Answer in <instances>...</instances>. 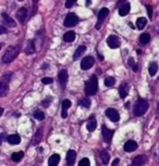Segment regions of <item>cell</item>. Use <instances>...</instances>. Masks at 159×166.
Masks as SVG:
<instances>
[{
    "mask_svg": "<svg viewBox=\"0 0 159 166\" xmlns=\"http://www.w3.org/2000/svg\"><path fill=\"white\" fill-rule=\"evenodd\" d=\"M71 108V101L70 100H63L62 101V110H61V117L65 118L68 116V109Z\"/></svg>",
    "mask_w": 159,
    "mask_h": 166,
    "instance_id": "10",
    "label": "cell"
},
{
    "mask_svg": "<svg viewBox=\"0 0 159 166\" xmlns=\"http://www.w3.org/2000/svg\"><path fill=\"white\" fill-rule=\"evenodd\" d=\"M34 117L38 121H43L45 118V115L43 112H41V111H36V112L34 113Z\"/></svg>",
    "mask_w": 159,
    "mask_h": 166,
    "instance_id": "33",
    "label": "cell"
},
{
    "mask_svg": "<svg viewBox=\"0 0 159 166\" xmlns=\"http://www.w3.org/2000/svg\"><path fill=\"white\" fill-rule=\"evenodd\" d=\"M33 1H34V2H37V1H38V0H33Z\"/></svg>",
    "mask_w": 159,
    "mask_h": 166,
    "instance_id": "46",
    "label": "cell"
},
{
    "mask_svg": "<svg viewBox=\"0 0 159 166\" xmlns=\"http://www.w3.org/2000/svg\"><path fill=\"white\" fill-rule=\"evenodd\" d=\"M86 127H87L88 131H94L96 129V127H97V121L95 120L94 115H91V118L88 120L87 124H86Z\"/></svg>",
    "mask_w": 159,
    "mask_h": 166,
    "instance_id": "15",
    "label": "cell"
},
{
    "mask_svg": "<svg viewBox=\"0 0 159 166\" xmlns=\"http://www.w3.org/2000/svg\"><path fill=\"white\" fill-rule=\"evenodd\" d=\"M59 162H60V156L58 155V154H52V155L49 157V160H48V165L58 166Z\"/></svg>",
    "mask_w": 159,
    "mask_h": 166,
    "instance_id": "18",
    "label": "cell"
},
{
    "mask_svg": "<svg viewBox=\"0 0 159 166\" xmlns=\"http://www.w3.org/2000/svg\"><path fill=\"white\" fill-rule=\"evenodd\" d=\"M158 110H159V103H158Z\"/></svg>",
    "mask_w": 159,
    "mask_h": 166,
    "instance_id": "47",
    "label": "cell"
},
{
    "mask_svg": "<svg viewBox=\"0 0 159 166\" xmlns=\"http://www.w3.org/2000/svg\"><path fill=\"white\" fill-rule=\"evenodd\" d=\"M6 33H7V30H6V27L0 26V34H6Z\"/></svg>",
    "mask_w": 159,
    "mask_h": 166,
    "instance_id": "42",
    "label": "cell"
},
{
    "mask_svg": "<svg viewBox=\"0 0 159 166\" xmlns=\"http://www.w3.org/2000/svg\"><path fill=\"white\" fill-rule=\"evenodd\" d=\"M146 23H147V20H146L145 17H139L137 21H136V26H137V28L142 30V28L145 27Z\"/></svg>",
    "mask_w": 159,
    "mask_h": 166,
    "instance_id": "29",
    "label": "cell"
},
{
    "mask_svg": "<svg viewBox=\"0 0 159 166\" xmlns=\"http://www.w3.org/2000/svg\"><path fill=\"white\" fill-rule=\"evenodd\" d=\"M109 159H110V156H109V153L107 151H102L100 152V160H102V163L104 165H107L109 163Z\"/></svg>",
    "mask_w": 159,
    "mask_h": 166,
    "instance_id": "24",
    "label": "cell"
},
{
    "mask_svg": "<svg viewBox=\"0 0 159 166\" xmlns=\"http://www.w3.org/2000/svg\"><path fill=\"white\" fill-rule=\"evenodd\" d=\"M129 65L133 69V71H137L139 70V67H137V65L135 64V62H134V59H132V58H130L129 59Z\"/></svg>",
    "mask_w": 159,
    "mask_h": 166,
    "instance_id": "36",
    "label": "cell"
},
{
    "mask_svg": "<svg viewBox=\"0 0 159 166\" xmlns=\"http://www.w3.org/2000/svg\"><path fill=\"white\" fill-rule=\"evenodd\" d=\"M147 13H148L149 19H152V8L150 7V6H147Z\"/></svg>",
    "mask_w": 159,
    "mask_h": 166,
    "instance_id": "39",
    "label": "cell"
},
{
    "mask_svg": "<svg viewBox=\"0 0 159 166\" xmlns=\"http://www.w3.org/2000/svg\"><path fill=\"white\" fill-rule=\"evenodd\" d=\"M51 82H52V79H51L50 77H44L41 79V83L44 84V85H49V84H51Z\"/></svg>",
    "mask_w": 159,
    "mask_h": 166,
    "instance_id": "38",
    "label": "cell"
},
{
    "mask_svg": "<svg viewBox=\"0 0 159 166\" xmlns=\"http://www.w3.org/2000/svg\"><path fill=\"white\" fill-rule=\"evenodd\" d=\"M8 142L10 144H19L21 142V137L17 134H13V135H10L8 137Z\"/></svg>",
    "mask_w": 159,
    "mask_h": 166,
    "instance_id": "20",
    "label": "cell"
},
{
    "mask_svg": "<svg viewBox=\"0 0 159 166\" xmlns=\"http://www.w3.org/2000/svg\"><path fill=\"white\" fill-rule=\"evenodd\" d=\"M23 156H24L23 152H15L11 155V159H12L13 162H20L21 160L23 159Z\"/></svg>",
    "mask_w": 159,
    "mask_h": 166,
    "instance_id": "30",
    "label": "cell"
},
{
    "mask_svg": "<svg viewBox=\"0 0 159 166\" xmlns=\"http://www.w3.org/2000/svg\"><path fill=\"white\" fill-rule=\"evenodd\" d=\"M146 161H147V157L145 155H139L133 160L131 166H143L146 163Z\"/></svg>",
    "mask_w": 159,
    "mask_h": 166,
    "instance_id": "13",
    "label": "cell"
},
{
    "mask_svg": "<svg viewBox=\"0 0 159 166\" xmlns=\"http://www.w3.org/2000/svg\"><path fill=\"white\" fill-rule=\"evenodd\" d=\"M80 105L84 106V108H89L91 106V100L89 99H83L80 101Z\"/></svg>",
    "mask_w": 159,
    "mask_h": 166,
    "instance_id": "34",
    "label": "cell"
},
{
    "mask_svg": "<svg viewBox=\"0 0 159 166\" xmlns=\"http://www.w3.org/2000/svg\"><path fill=\"white\" fill-rule=\"evenodd\" d=\"M128 90H129V87H128L126 83L121 84V86L119 87V93H120V97L122 99H124L125 97L128 96Z\"/></svg>",
    "mask_w": 159,
    "mask_h": 166,
    "instance_id": "17",
    "label": "cell"
},
{
    "mask_svg": "<svg viewBox=\"0 0 159 166\" xmlns=\"http://www.w3.org/2000/svg\"><path fill=\"white\" fill-rule=\"evenodd\" d=\"M97 89H98V79L95 75H93L85 84V93L87 96H93L96 93Z\"/></svg>",
    "mask_w": 159,
    "mask_h": 166,
    "instance_id": "1",
    "label": "cell"
},
{
    "mask_svg": "<svg viewBox=\"0 0 159 166\" xmlns=\"http://www.w3.org/2000/svg\"><path fill=\"white\" fill-rule=\"evenodd\" d=\"M2 17H4V22H6L7 24H9L10 26H15V25H17V23H15V22L13 21V19L9 17L7 13H2Z\"/></svg>",
    "mask_w": 159,
    "mask_h": 166,
    "instance_id": "27",
    "label": "cell"
},
{
    "mask_svg": "<svg viewBox=\"0 0 159 166\" xmlns=\"http://www.w3.org/2000/svg\"><path fill=\"white\" fill-rule=\"evenodd\" d=\"M78 166H91V162H89V160L87 157H84V159H82L80 161Z\"/></svg>",
    "mask_w": 159,
    "mask_h": 166,
    "instance_id": "35",
    "label": "cell"
},
{
    "mask_svg": "<svg viewBox=\"0 0 159 166\" xmlns=\"http://www.w3.org/2000/svg\"><path fill=\"white\" fill-rule=\"evenodd\" d=\"M86 6H91V0H86Z\"/></svg>",
    "mask_w": 159,
    "mask_h": 166,
    "instance_id": "43",
    "label": "cell"
},
{
    "mask_svg": "<svg viewBox=\"0 0 159 166\" xmlns=\"http://www.w3.org/2000/svg\"><path fill=\"white\" fill-rule=\"evenodd\" d=\"M149 40H150V36H149V34H147V33L142 34L141 37H139V41H141L142 45H147V43H149Z\"/></svg>",
    "mask_w": 159,
    "mask_h": 166,
    "instance_id": "28",
    "label": "cell"
},
{
    "mask_svg": "<svg viewBox=\"0 0 159 166\" xmlns=\"http://www.w3.org/2000/svg\"><path fill=\"white\" fill-rule=\"evenodd\" d=\"M41 137H43V129H38L37 131H36V134L34 135V137H33V140H32V144H37L39 141H41Z\"/></svg>",
    "mask_w": 159,
    "mask_h": 166,
    "instance_id": "22",
    "label": "cell"
},
{
    "mask_svg": "<svg viewBox=\"0 0 159 166\" xmlns=\"http://www.w3.org/2000/svg\"><path fill=\"white\" fill-rule=\"evenodd\" d=\"M157 71H158V65L156 63H152L149 65L148 67V72H149V75L150 76H155L156 73H157Z\"/></svg>",
    "mask_w": 159,
    "mask_h": 166,
    "instance_id": "31",
    "label": "cell"
},
{
    "mask_svg": "<svg viewBox=\"0 0 159 166\" xmlns=\"http://www.w3.org/2000/svg\"><path fill=\"white\" fill-rule=\"evenodd\" d=\"M107 43H108V46L111 49H117V48L120 47V39L117 36H115V35H111V36L108 37Z\"/></svg>",
    "mask_w": 159,
    "mask_h": 166,
    "instance_id": "7",
    "label": "cell"
},
{
    "mask_svg": "<svg viewBox=\"0 0 159 166\" xmlns=\"http://www.w3.org/2000/svg\"><path fill=\"white\" fill-rule=\"evenodd\" d=\"M20 52V47L19 46H12L8 48L7 51L4 52V57H2V62L4 63H10L17 58V56Z\"/></svg>",
    "mask_w": 159,
    "mask_h": 166,
    "instance_id": "2",
    "label": "cell"
},
{
    "mask_svg": "<svg viewBox=\"0 0 159 166\" xmlns=\"http://www.w3.org/2000/svg\"><path fill=\"white\" fill-rule=\"evenodd\" d=\"M119 163H120V159H115V161H113V163H112V165L111 166H118L119 165Z\"/></svg>",
    "mask_w": 159,
    "mask_h": 166,
    "instance_id": "41",
    "label": "cell"
},
{
    "mask_svg": "<svg viewBox=\"0 0 159 166\" xmlns=\"http://www.w3.org/2000/svg\"><path fill=\"white\" fill-rule=\"evenodd\" d=\"M95 63V60L93 57H86L84 58L81 62V69L82 70H88V69H91Z\"/></svg>",
    "mask_w": 159,
    "mask_h": 166,
    "instance_id": "6",
    "label": "cell"
},
{
    "mask_svg": "<svg viewBox=\"0 0 159 166\" xmlns=\"http://www.w3.org/2000/svg\"><path fill=\"white\" fill-rule=\"evenodd\" d=\"M75 157H76V153L73 150H70L67 153V164L68 166H73L75 163Z\"/></svg>",
    "mask_w": 159,
    "mask_h": 166,
    "instance_id": "11",
    "label": "cell"
},
{
    "mask_svg": "<svg viewBox=\"0 0 159 166\" xmlns=\"http://www.w3.org/2000/svg\"><path fill=\"white\" fill-rule=\"evenodd\" d=\"M1 143H2V136L0 135V144H1Z\"/></svg>",
    "mask_w": 159,
    "mask_h": 166,
    "instance_id": "45",
    "label": "cell"
},
{
    "mask_svg": "<svg viewBox=\"0 0 159 166\" xmlns=\"http://www.w3.org/2000/svg\"><path fill=\"white\" fill-rule=\"evenodd\" d=\"M59 80H60L61 85L63 87L67 85V82H68V73H67L65 70L60 71V73H59Z\"/></svg>",
    "mask_w": 159,
    "mask_h": 166,
    "instance_id": "19",
    "label": "cell"
},
{
    "mask_svg": "<svg viewBox=\"0 0 159 166\" xmlns=\"http://www.w3.org/2000/svg\"><path fill=\"white\" fill-rule=\"evenodd\" d=\"M4 113V109L2 108H0V116H1V114Z\"/></svg>",
    "mask_w": 159,
    "mask_h": 166,
    "instance_id": "44",
    "label": "cell"
},
{
    "mask_svg": "<svg viewBox=\"0 0 159 166\" xmlns=\"http://www.w3.org/2000/svg\"><path fill=\"white\" fill-rule=\"evenodd\" d=\"M8 92V85L4 82H0V97L6 96Z\"/></svg>",
    "mask_w": 159,
    "mask_h": 166,
    "instance_id": "26",
    "label": "cell"
},
{
    "mask_svg": "<svg viewBox=\"0 0 159 166\" xmlns=\"http://www.w3.org/2000/svg\"><path fill=\"white\" fill-rule=\"evenodd\" d=\"M130 9H131V4H129V2H125V4H123L120 7V9H119V14L121 15V17H125V15H128L130 12Z\"/></svg>",
    "mask_w": 159,
    "mask_h": 166,
    "instance_id": "14",
    "label": "cell"
},
{
    "mask_svg": "<svg viewBox=\"0 0 159 166\" xmlns=\"http://www.w3.org/2000/svg\"><path fill=\"white\" fill-rule=\"evenodd\" d=\"M108 13H109V10L107 8H102V10L98 12V24H96V30H99V28H100L102 21L105 20L106 17L108 15Z\"/></svg>",
    "mask_w": 159,
    "mask_h": 166,
    "instance_id": "8",
    "label": "cell"
},
{
    "mask_svg": "<svg viewBox=\"0 0 159 166\" xmlns=\"http://www.w3.org/2000/svg\"><path fill=\"white\" fill-rule=\"evenodd\" d=\"M102 137H104V140H105L106 142H110L112 137H113V130H110L106 126H102Z\"/></svg>",
    "mask_w": 159,
    "mask_h": 166,
    "instance_id": "9",
    "label": "cell"
},
{
    "mask_svg": "<svg viewBox=\"0 0 159 166\" xmlns=\"http://www.w3.org/2000/svg\"><path fill=\"white\" fill-rule=\"evenodd\" d=\"M78 22V17L75 15L74 13H69L65 17V27H73L75 26Z\"/></svg>",
    "mask_w": 159,
    "mask_h": 166,
    "instance_id": "4",
    "label": "cell"
},
{
    "mask_svg": "<svg viewBox=\"0 0 159 166\" xmlns=\"http://www.w3.org/2000/svg\"><path fill=\"white\" fill-rule=\"evenodd\" d=\"M19 1H22V0H19Z\"/></svg>",
    "mask_w": 159,
    "mask_h": 166,
    "instance_id": "48",
    "label": "cell"
},
{
    "mask_svg": "<svg viewBox=\"0 0 159 166\" xmlns=\"http://www.w3.org/2000/svg\"><path fill=\"white\" fill-rule=\"evenodd\" d=\"M17 17L21 23H23L27 17V9H25V8H21L20 10H19V12H17Z\"/></svg>",
    "mask_w": 159,
    "mask_h": 166,
    "instance_id": "16",
    "label": "cell"
},
{
    "mask_svg": "<svg viewBox=\"0 0 159 166\" xmlns=\"http://www.w3.org/2000/svg\"><path fill=\"white\" fill-rule=\"evenodd\" d=\"M74 39H75V33L72 32V30L67 32L65 34V36H63V40L67 41V43H72V41H74Z\"/></svg>",
    "mask_w": 159,
    "mask_h": 166,
    "instance_id": "23",
    "label": "cell"
},
{
    "mask_svg": "<svg viewBox=\"0 0 159 166\" xmlns=\"http://www.w3.org/2000/svg\"><path fill=\"white\" fill-rule=\"evenodd\" d=\"M106 115L112 122H118L120 120V115H119L118 111L115 109H107L106 110Z\"/></svg>",
    "mask_w": 159,
    "mask_h": 166,
    "instance_id": "5",
    "label": "cell"
},
{
    "mask_svg": "<svg viewBox=\"0 0 159 166\" xmlns=\"http://www.w3.org/2000/svg\"><path fill=\"white\" fill-rule=\"evenodd\" d=\"M115 83V77H107L105 79V85L107 87H111L113 86Z\"/></svg>",
    "mask_w": 159,
    "mask_h": 166,
    "instance_id": "32",
    "label": "cell"
},
{
    "mask_svg": "<svg viewBox=\"0 0 159 166\" xmlns=\"http://www.w3.org/2000/svg\"><path fill=\"white\" fill-rule=\"evenodd\" d=\"M85 50H86V47L85 46H80L78 49L75 50V52H74V59L75 60H78V58L81 57L82 54L85 52Z\"/></svg>",
    "mask_w": 159,
    "mask_h": 166,
    "instance_id": "25",
    "label": "cell"
},
{
    "mask_svg": "<svg viewBox=\"0 0 159 166\" xmlns=\"http://www.w3.org/2000/svg\"><path fill=\"white\" fill-rule=\"evenodd\" d=\"M49 102H50V98H47V100H46V101H43V102H41V104H43V105L45 106V108H47L48 105H49Z\"/></svg>",
    "mask_w": 159,
    "mask_h": 166,
    "instance_id": "40",
    "label": "cell"
},
{
    "mask_svg": "<svg viewBox=\"0 0 159 166\" xmlns=\"http://www.w3.org/2000/svg\"><path fill=\"white\" fill-rule=\"evenodd\" d=\"M35 49H36V47H35V45H34V41H33V40H28L26 45V48H25V53H27V54L34 53Z\"/></svg>",
    "mask_w": 159,
    "mask_h": 166,
    "instance_id": "21",
    "label": "cell"
},
{
    "mask_svg": "<svg viewBox=\"0 0 159 166\" xmlns=\"http://www.w3.org/2000/svg\"><path fill=\"white\" fill-rule=\"evenodd\" d=\"M136 149H137V143L133 140H129L124 143V150L126 152H133Z\"/></svg>",
    "mask_w": 159,
    "mask_h": 166,
    "instance_id": "12",
    "label": "cell"
},
{
    "mask_svg": "<svg viewBox=\"0 0 159 166\" xmlns=\"http://www.w3.org/2000/svg\"><path fill=\"white\" fill-rule=\"evenodd\" d=\"M75 2H76V0H67V2H65V7L68 8V9H70V8H72L73 6H74Z\"/></svg>",
    "mask_w": 159,
    "mask_h": 166,
    "instance_id": "37",
    "label": "cell"
},
{
    "mask_svg": "<svg viewBox=\"0 0 159 166\" xmlns=\"http://www.w3.org/2000/svg\"><path fill=\"white\" fill-rule=\"evenodd\" d=\"M0 48H1V46H0Z\"/></svg>",
    "mask_w": 159,
    "mask_h": 166,
    "instance_id": "49",
    "label": "cell"
},
{
    "mask_svg": "<svg viewBox=\"0 0 159 166\" xmlns=\"http://www.w3.org/2000/svg\"><path fill=\"white\" fill-rule=\"evenodd\" d=\"M147 109H148V102L145 99H139L136 101L134 105V114L136 116H142L143 114L146 113Z\"/></svg>",
    "mask_w": 159,
    "mask_h": 166,
    "instance_id": "3",
    "label": "cell"
}]
</instances>
